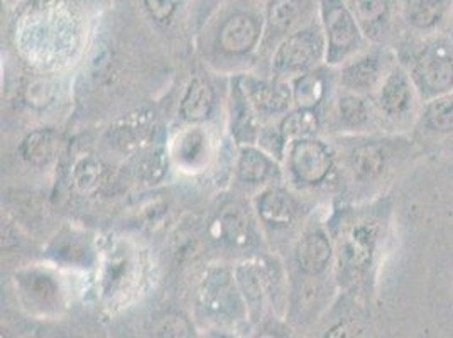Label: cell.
Wrapping results in <instances>:
<instances>
[{
  "label": "cell",
  "mask_w": 453,
  "mask_h": 338,
  "mask_svg": "<svg viewBox=\"0 0 453 338\" xmlns=\"http://www.w3.org/2000/svg\"><path fill=\"white\" fill-rule=\"evenodd\" d=\"M228 274L217 271L210 274L202 288V301L210 311L226 313L235 308V293Z\"/></svg>",
  "instance_id": "cell-15"
},
{
  "label": "cell",
  "mask_w": 453,
  "mask_h": 338,
  "mask_svg": "<svg viewBox=\"0 0 453 338\" xmlns=\"http://www.w3.org/2000/svg\"><path fill=\"white\" fill-rule=\"evenodd\" d=\"M219 228H220L222 239L230 245L242 247V245L249 244V241H250L249 219H247L244 210L237 205H230L222 211V215L219 219Z\"/></svg>",
  "instance_id": "cell-20"
},
{
  "label": "cell",
  "mask_w": 453,
  "mask_h": 338,
  "mask_svg": "<svg viewBox=\"0 0 453 338\" xmlns=\"http://www.w3.org/2000/svg\"><path fill=\"white\" fill-rule=\"evenodd\" d=\"M269 169H271V165H269L267 157L259 150H246L242 152L241 161H239V174L244 181L259 183L265 180V176L269 174Z\"/></svg>",
  "instance_id": "cell-26"
},
{
  "label": "cell",
  "mask_w": 453,
  "mask_h": 338,
  "mask_svg": "<svg viewBox=\"0 0 453 338\" xmlns=\"http://www.w3.org/2000/svg\"><path fill=\"white\" fill-rule=\"evenodd\" d=\"M31 291L35 296H38L41 301H50L55 298L57 295V286L48 276H39L38 280L33 281Z\"/></svg>",
  "instance_id": "cell-31"
},
{
  "label": "cell",
  "mask_w": 453,
  "mask_h": 338,
  "mask_svg": "<svg viewBox=\"0 0 453 338\" xmlns=\"http://www.w3.org/2000/svg\"><path fill=\"white\" fill-rule=\"evenodd\" d=\"M397 9L404 39L430 38L452 31L453 0H397Z\"/></svg>",
  "instance_id": "cell-3"
},
{
  "label": "cell",
  "mask_w": 453,
  "mask_h": 338,
  "mask_svg": "<svg viewBox=\"0 0 453 338\" xmlns=\"http://www.w3.org/2000/svg\"><path fill=\"white\" fill-rule=\"evenodd\" d=\"M321 19L328 39L330 63H339L362 46L365 36L345 0H321Z\"/></svg>",
  "instance_id": "cell-4"
},
{
  "label": "cell",
  "mask_w": 453,
  "mask_h": 338,
  "mask_svg": "<svg viewBox=\"0 0 453 338\" xmlns=\"http://www.w3.org/2000/svg\"><path fill=\"white\" fill-rule=\"evenodd\" d=\"M395 63L386 66L384 58L378 53L364 55L343 66L342 83L350 90H372L380 85V81L395 66Z\"/></svg>",
  "instance_id": "cell-10"
},
{
  "label": "cell",
  "mask_w": 453,
  "mask_h": 338,
  "mask_svg": "<svg viewBox=\"0 0 453 338\" xmlns=\"http://www.w3.org/2000/svg\"><path fill=\"white\" fill-rule=\"evenodd\" d=\"M378 244V226L374 222H359L345 230L340 239V261L352 274L364 273L374 257Z\"/></svg>",
  "instance_id": "cell-7"
},
{
  "label": "cell",
  "mask_w": 453,
  "mask_h": 338,
  "mask_svg": "<svg viewBox=\"0 0 453 338\" xmlns=\"http://www.w3.org/2000/svg\"><path fill=\"white\" fill-rule=\"evenodd\" d=\"M399 61L411 76L423 104L453 92L452 31L430 38L404 39Z\"/></svg>",
  "instance_id": "cell-1"
},
{
  "label": "cell",
  "mask_w": 453,
  "mask_h": 338,
  "mask_svg": "<svg viewBox=\"0 0 453 338\" xmlns=\"http://www.w3.org/2000/svg\"><path fill=\"white\" fill-rule=\"evenodd\" d=\"M256 338H281V337H278V335H276V334H261V335H259V337H256Z\"/></svg>",
  "instance_id": "cell-33"
},
{
  "label": "cell",
  "mask_w": 453,
  "mask_h": 338,
  "mask_svg": "<svg viewBox=\"0 0 453 338\" xmlns=\"http://www.w3.org/2000/svg\"><path fill=\"white\" fill-rule=\"evenodd\" d=\"M68 338H75V337H68Z\"/></svg>",
  "instance_id": "cell-35"
},
{
  "label": "cell",
  "mask_w": 453,
  "mask_h": 338,
  "mask_svg": "<svg viewBox=\"0 0 453 338\" xmlns=\"http://www.w3.org/2000/svg\"><path fill=\"white\" fill-rule=\"evenodd\" d=\"M257 208H259L261 219L269 226H289L293 220V215H295L289 196L280 189L265 191L257 204Z\"/></svg>",
  "instance_id": "cell-19"
},
{
  "label": "cell",
  "mask_w": 453,
  "mask_h": 338,
  "mask_svg": "<svg viewBox=\"0 0 453 338\" xmlns=\"http://www.w3.org/2000/svg\"><path fill=\"white\" fill-rule=\"evenodd\" d=\"M303 0H271L267 5V20L273 29L289 31L302 16Z\"/></svg>",
  "instance_id": "cell-23"
},
{
  "label": "cell",
  "mask_w": 453,
  "mask_h": 338,
  "mask_svg": "<svg viewBox=\"0 0 453 338\" xmlns=\"http://www.w3.org/2000/svg\"><path fill=\"white\" fill-rule=\"evenodd\" d=\"M378 105L380 112L399 126L415 127L423 107L415 83L401 61L384 76L379 85Z\"/></svg>",
  "instance_id": "cell-2"
},
{
  "label": "cell",
  "mask_w": 453,
  "mask_h": 338,
  "mask_svg": "<svg viewBox=\"0 0 453 338\" xmlns=\"http://www.w3.org/2000/svg\"><path fill=\"white\" fill-rule=\"evenodd\" d=\"M154 338H191L188 319L180 315H168L154 328Z\"/></svg>",
  "instance_id": "cell-27"
},
{
  "label": "cell",
  "mask_w": 453,
  "mask_h": 338,
  "mask_svg": "<svg viewBox=\"0 0 453 338\" xmlns=\"http://www.w3.org/2000/svg\"><path fill=\"white\" fill-rule=\"evenodd\" d=\"M166 168H168V161L165 157L163 150H152L151 154L146 156L139 165V176L148 183H156L165 176Z\"/></svg>",
  "instance_id": "cell-28"
},
{
  "label": "cell",
  "mask_w": 453,
  "mask_h": 338,
  "mask_svg": "<svg viewBox=\"0 0 453 338\" xmlns=\"http://www.w3.org/2000/svg\"><path fill=\"white\" fill-rule=\"evenodd\" d=\"M325 41L317 27H308L291 35L283 41L276 57L274 70L278 73L300 72L313 66L323 55Z\"/></svg>",
  "instance_id": "cell-6"
},
{
  "label": "cell",
  "mask_w": 453,
  "mask_h": 338,
  "mask_svg": "<svg viewBox=\"0 0 453 338\" xmlns=\"http://www.w3.org/2000/svg\"><path fill=\"white\" fill-rule=\"evenodd\" d=\"M365 38L382 42L401 31L397 0H345Z\"/></svg>",
  "instance_id": "cell-5"
},
{
  "label": "cell",
  "mask_w": 453,
  "mask_h": 338,
  "mask_svg": "<svg viewBox=\"0 0 453 338\" xmlns=\"http://www.w3.org/2000/svg\"><path fill=\"white\" fill-rule=\"evenodd\" d=\"M156 127V113L150 109H141L119 119L111 131L109 139L119 150L131 152L148 142Z\"/></svg>",
  "instance_id": "cell-9"
},
{
  "label": "cell",
  "mask_w": 453,
  "mask_h": 338,
  "mask_svg": "<svg viewBox=\"0 0 453 338\" xmlns=\"http://www.w3.org/2000/svg\"><path fill=\"white\" fill-rule=\"evenodd\" d=\"M416 126L434 137L453 135V92L425 102Z\"/></svg>",
  "instance_id": "cell-13"
},
{
  "label": "cell",
  "mask_w": 453,
  "mask_h": 338,
  "mask_svg": "<svg viewBox=\"0 0 453 338\" xmlns=\"http://www.w3.org/2000/svg\"><path fill=\"white\" fill-rule=\"evenodd\" d=\"M213 102L215 95L211 85L202 78H196L191 81L187 94L183 96L181 115L189 122L205 120L213 109Z\"/></svg>",
  "instance_id": "cell-17"
},
{
  "label": "cell",
  "mask_w": 453,
  "mask_h": 338,
  "mask_svg": "<svg viewBox=\"0 0 453 338\" xmlns=\"http://www.w3.org/2000/svg\"><path fill=\"white\" fill-rule=\"evenodd\" d=\"M334 161L328 150L311 139L295 142L291 150V169L303 183L319 185L332 171Z\"/></svg>",
  "instance_id": "cell-8"
},
{
  "label": "cell",
  "mask_w": 453,
  "mask_h": 338,
  "mask_svg": "<svg viewBox=\"0 0 453 338\" xmlns=\"http://www.w3.org/2000/svg\"><path fill=\"white\" fill-rule=\"evenodd\" d=\"M319 131V117L313 111L300 109L289 113L281 122L284 141H303Z\"/></svg>",
  "instance_id": "cell-22"
},
{
  "label": "cell",
  "mask_w": 453,
  "mask_h": 338,
  "mask_svg": "<svg viewBox=\"0 0 453 338\" xmlns=\"http://www.w3.org/2000/svg\"><path fill=\"white\" fill-rule=\"evenodd\" d=\"M325 338H356V328L350 323H340L334 326Z\"/></svg>",
  "instance_id": "cell-32"
},
{
  "label": "cell",
  "mask_w": 453,
  "mask_h": 338,
  "mask_svg": "<svg viewBox=\"0 0 453 338\" xmlns=\"http://www.w3.org/2000/svg\"><path fill=\"white\" fill-rule=\"evenodd\" d=\"M58 135L57 132L50 129H39L31 132L20 144V154L22 157L35 165V166H46L50 165L57 156Z\"/></svg>",
  "instance_id": "cell-16"
},
{
  "label": "cell",
  "mask_w": 453,
  "mask_h": 338,
  "mask_svg": "<svg viewBox=\"0 0 453 338\" xmlns=\"http://www.w3.org/2000/svg\"><path fill=\"white\" fill-rule=\"evenodd\" d=\"M325 94V83L320 76L303 75L295 83V102L300 109L311 111L320 104Z\"/></svg>",
  "instance_id": "cell-24"
},
{
  "label": "cell",
  "mask_w": 453,
  "mask_h": 338,
  "mask_svg": "<svg viewBox=\"0 0 453 338\" xmlns=\"http://www.w3.org/2000/svg\"><path fill=\"white\" fill-rule=\"evenodd\" d=\"M246 90L247 95L252 98V102L263 111L280 112L289 104V92H286L283 87H278L267 81L247 80Z\"/></svg>",
  "instance_id": "cell-21"
},
{
  "label": "cell",
  "mask_w": 453,
  "mask_h": 338,
  "mask_svg": "<svg viewBox=\"0 0 453 338\" xmlns=\"http://www.w3.org/2000/svg\"><path fill=\"white\" fill-rule=\"evenodd\" d=\"M219 338H228V337H219Z\"/></svg>",
  "instance_id": "cell-34"
},
{
  "label": "cell",
  "mask_w": 453,
  "mask_h": 338,
  "mask_svg": "<svg viewBox=\"0 0 453 338\" xmlns=\"http://www.w3.org/2000/svg\"><path fill=\"white\" fill-rule=\"evenodd\" d=\"M298 265L304 274L317 276L326 269L332 259V247L323 234H310L303 239L296 250Z\"/></svg>",
  "instance_id": "cell-14"
},
{
  "label": "cell",
  "mask_w": 453,
  "mask_h": 338,
  "mask_svg": "<svg viewBox=\"0 0 453 338\" xmlns=\"http://www.w3.org/2000/svg\"><path fill=\"white\" fill-rule=\"evenodd\" d=\"M339 112L342 122L349 127H362L371 119L367 102L357 95H343L340 98Z\"/></svg>",
  "instance_id": "cell-25"
},
{
  "label": "cell",
  "mask_w": 453,
  "mask_h": 338,
  "mask_svg": "<svg viewBox=\"0 0 453 338\" xmlns=\"http://www.w3.org/2000/svg\"><path fill=\"white\" fill-rule=\"evenodd\" d=\"M181 0H144V5L152 19L166 22L174 14Z\"/></svg>",
  "instance_id": "cell-29"
},
{
  "label": "cell",
  "mask_w": 453,
  "mask_h": 338,
  "mask_svg": "<svg viewBox=\"0 0 453 338\" xmlns=\"http://www.w3.org/2000/svg\"><path fill=\"white\" fill-rule=\"evenodd\" d=\"M391 161V150L378 141L364 142L352 150L350 154V168L356 180L371 183L379 180Z\"/></svg>",
  "instance_id": "cell-12"
},
{
  "label": "cell",
  "mask_w": 453,
  "mask_h": 338,
  "mask_svg": "<svg viewBox=\"0 0 453 338\" xmlns=\"http://www.w3.org/2000/svg\"><path fill=\"white\" fill-rule=\"evenodd\" d=\"M53 98V87L48 81H35L27 88V102L35 107H42Z\"/></svg>",
  "instance_id": "cell-30"
},
{
  "label": "cell",
  "mask_w": 453,
  "mask_h": 338,
  "mask_svg": "<svg viewBox=\"0 0 453 338\" xmlns=\"http://www.w3.org/2000/svg\"><path fill=\"white\" fill-rule=\"evenodd\" d=\"M259 35L257 20L247 14H235L222 26L219 44L228 55H244L256 46Z\"/></svg>",
  "instance_id": "cell-11"
},
{
  "label": "cell",
  "mask_w": 453,
  "mask_h": 338,
  "mask_svg": "<svg viewBox=\"0 0 453 338\" xmlns=\"http://www.w3.org/2000/svg\"><path fill=\"white\" fill-rule=\"evenodd\" d=\"M72 180L76 191L83 195L96 193L109 180V168L94 156H85L80 161H76Z\"/></svg>",
  "instance_id": "cell-18"
}]
</instances>
